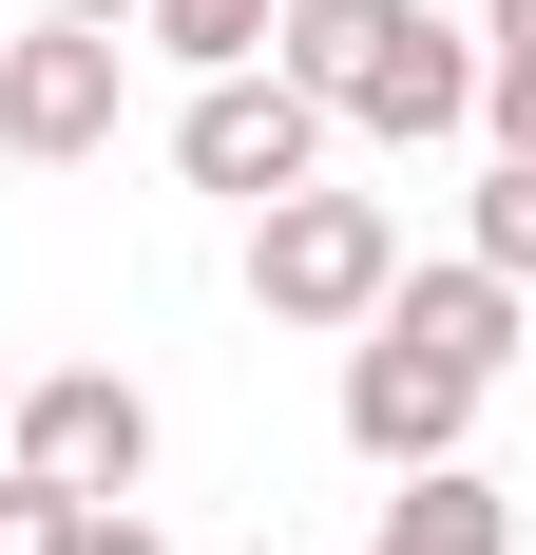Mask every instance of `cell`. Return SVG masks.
I'll list each match as a JSON object with an SVG mask.
<instances>
[{
	"instance_id": "14",
	"label": "cell",
	"mask_w": 536,
	"mask_h": 555,
	"mask_svg": "<svg viewBox=\"0 0 536 555\" xmlns=\"http://www.w3.org/2000/svg\"><path fill=\"white\" fill-rule=\"evenodd\" d=\"M0 460H20V364H0Z\"/></svg>"
},
{
	"instance_id": "6",
	"label": "cell",
	"mask_w": 536,
	"mask_h": 555,
	"mask_svg": "<svg viewBox=\"0 0 536 555\" xmlns=\"http://www.w3.org/2000/svg\"><path fill=\"white\" fill-rule=\"evenodd\" d=\"M20 460H39L58 499H135L154 479V402L115 384V364H39L20 384Z\"/></svg>"
},
{
	"instance_id": "7",
	"label": "cell",
	"mask_w": 536,
	"mask_h": 555,
	"mask_svg": "<svg viewBox=\"0 0 536 555\" xmlns=\"http://www.w3.org/2000/svg\"><path fill=\"white\" fill-rule=\"evenodd\" d=\"M365 555H518V499H498L480 460H422V479L365 517Z\"/></svg>"
},
{
	"instance_id": "12",
	"label": "cell",
	"mask_w": 536,
	"mask_h": 555,
	"mask_svg": "<svg viewBox=\"0 0 536 555\" xmlns=\"http://www.w3.org/2000/svg\"><path fill=\"white\" fill-rule=\"evenodd\" d=\"M77 555H173V537H154L135 499H97V517H77Z\"/></svg>"
},
{
	"instance_id": "9",
	"label": "cell",
	"mask_w": 536,
	"mask_h": 555,
	"mask_svg": "<svg viewBox=\"0 0 536 555\" xmlns=\"http://www.w3.org/2000/svg\"><path fill=\"white\" fill-rule=\"evenodd\" d=\"M480 269L536 307V154H498V172H480Z\"/></svg>"
},
{
	"instance_id": "5",
	"label": "cell",
	"mask_w": 536,
	"mask_h": 555,
	"mask_svg": "<svg viewBox=\"0 0 536 555\" xmlns=\"http://www.w3.org/2000/svg\"><path fill=\"white\" fill-rule=\"evenodd\" d=\"M115 96H135V39H97V20H20L0 39V154L20 172L115 154Z\"/></svg>"
},
{
	"instance_id": "2",
	"label": "cell",
	"mask_w": 536,
	"mask_h": 555,
	"mask_svg": "<svg viewBox=\"0 0 536 555\" xmlns=\"http://www.w3.org/2000/svg\"><path fill=\"white\" fill-rule=\"evenodd\" d=\"M268 57L326 96V134H383V154H422V134L480 115V39H460L441 0H288Z\"/></svg>"
},
{
	"instance_id": "8",
	"label": "cell",
	"mask_w": 536,
	"mask_h": 555,
	"mask_svg": "<svg viewBox=\"0 0 536 555\" xmlns=\"http://www.w3.org/2000/svg\"><path fill=\"white\" fill-rule=\"evenodd\" d=\"M268 20H288V0H135V39H154V57H192V77L268 57Z\"/></svg>"
},
{
	"instance_id": "15",
	"label": "cell",
	"mask_w": 536,
	"mask_h": 555,
	"mask_svg": "<svg viewBox=\"0 0 536 555\" xmlns=\"http://www.w3.org/2000/svg\"><path fill=\"white\" fill-rule=\"evenodd\" d=\"M480 20H498V39H536V0H480Z\"/></svg>"
},
{
	"instance_id": "3",
	"label": "cell",
	"mask_w": 536,
	"mask_h": 555,
	"mask_svg": "<svg viewBox=\"0 0 536 555\" xmlns=\"http://www.w3.org/2000/svg\"><path fill=\"white\" fill-rule=\"evenodd\" d=\"M383 287H403V211H383V192H268L250 211V307L268 326H365Z\"/></svg>"
},
{
	"instance_id": "11",
	"label": "cell",
	"mask_w": 536,
	"mask_h": 555,
	"mask_svg": "<svg viewBox=\"0 0 536 555\" xmlns=\"http://www.w3.org/2000/svg\"><path fill=\"white\" fill-rule=\"evenodd\" d=\"M480 134H498V154H536V39L480 57Z\"/></svg>"
},
{
	"instance_id": "1",
	"label": "cell",
	"mask_w": 536,
	"mask_h": 555,
	"mask_svg": "<svg viewBox=\"0 0 536 555\" xmlns=\"http://www.w3.org/2000/svg\"><path fill=\"white\" fill-rule=\"evenodd\" d=\"M498 364H518V287H498L480 249H460V269H403L365 326H345V441H365L383 479H422V460L480 441Z\"/></svg>"
},
{
	"instance_id": "4",
	"label": "cell",
	"mask_w": 536,
	"mask_h": 555,
	"mask_svg": "<svg viewBox=\"0 0 536 555\" xmlns=\"http://www.w3.org/2000/svg\"><path fill=\"white\" fill-rule=\"evenodd\" d=\"M173 172L230 192V211H268V192L326 172V96L288 77V57H230V77H192V115H173Z\"/></svg>"
},
{
	"instance_id": "13",
	"label": "cell",
	"mask_w": 536,
	"mask_h": 555,
	"mask_svg": "<svg viewBox=\"0 0 536 555\" xmlns=\"http://www.w3.org/2000/svg\"><path fill=\"white\" fill-rule=\"evenodd\" d=\"M20 20H97V39H135V0H20Z\"/></svg>"
},
{
	"instance_id": "10",
	"label": "cell",
	"mask_w": 536,
	"mask_h": 555,
	"mask_svg": "<svg viewBox=\"0 0 536 555\" xmlns=\"http://www.w3.org/2000/svg\"><path fill=\"white\" fill-rule=\"evenodd\" d=\"M77 517H97V499H58L39 460H0V555H77Z\"/></svg>"
}]
</instances>
